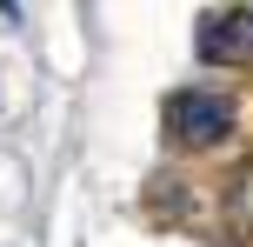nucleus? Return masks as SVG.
Listing matches in <instances>:
<instances>
[{
    "label": "nucleus",
    "instance_id": "f257e3e1",
    "mask_svg": "<svg viewBox=\"0 0 253 247\" xmlns=\"http://www.w3.org/2000/svg\"><path fill=\"white\" fill-rule=\"evenodd\" d=\"M167 134H173V147H220L233 134V100L207 87H180L167 100Z\"/></svg>",
    "mask_w": 253,
    "mask_h": 247
},
{
    "label": "nucleus",
    "instance_id": "f03ea898",
    "mask_svg": "<svg viewBox=\"0 0 253 247\" xmlns=\"http://www.w3.org/2000/svg\"><path fill=\"white\" fill-rule=\"evenodd\" d=\"M200 60L207 67H247L253 60V7L200 13Z\"/></svg>",
    "mask_w": 253,
    "mask_h": 247
}]
</instances>
